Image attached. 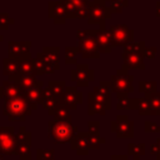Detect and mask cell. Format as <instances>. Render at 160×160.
Here are the masks:
<instances>
[{
    "label": "cell",
    "instance_id": "cell-1",
    "mask_svg": "<svg viewBox=\"0 0 160 160\" xmlns=\"http://www.w3.org/2000/svg\"><path fill=\"white\" fill-rule=\"evenodd\" d=\"M31 108L22 98V95L4 100L2 115L6 116L9 121H25L26 118L31 115Z\"/></svg>",
    "mask_w": 160,
    "mask_h": 160
},
{
    "label": "cell",
    "instance_id": "cell-2",
    "mask_svg": "<svg viewBox=\"0 0 160 160\" xmlns=\"http://www.w3.org/2000/svg\"><path fill=\"white\" fill-rule=\"evenodd\" d=\"M78 131V126L72 125L71 121L49 120L48 122V136L51 138L55 144H69Z\"/></svg>",
    "mask_w": 160,
    "mask_h": 160
},
{
    "label": "cell",
    "instance_id": "cell-3",
    "mask_svg": "<svg viewBox=\"0 0 160 160\" xmlns=\"http://www.w3.org/2000/svg\"><path fill=\"white\" fill-rule=\"evenodd\" d=\"M145 46L144 41H138V42H129L128 45L124 46L122 50V68L126 70L130 69H139L144 70L145 69V62H144V55H142V49Z\"/></svg>",
    "mask_w": 160,
    "mask_h": 160
},
{
    "label": "cell",
    "instance_id": "cell-4",
    "mask_svg": "<svg viewBox=\"0 0 160 160\" xmlns=\"http://www.w3.org/2000/svg\"><path fill=\"white\" fill-rule=\"evenodd\" d=\"M95 29L89 30H79L76 32L78 38V48L84 59H99L100 51L98 50L95 38H94Z\"/></svg>",
    "mask_w": 160,
    "mask_h": 160
},
{
    "label": "cell",
    "instance_id": "cell-5",
    "mask_svg": "<svg viewBox=\"0 0 160 160\" xmlns=\"http://www.w3.org/2000/svg\"><path fill=\"white\" fill-rule=\"evenodd\" d=\"M111 11L110 8L105 5L104 1L100 0H92L89 2V9H88V22L89 24H96L100 26H105V21L111 18Z\"/></svg>",
    "mask_w": 160,
    "mask_h": 160
},
{
    "label": "cell",
    "instance_id": "cell-6",
    "mask_svg": "<svg viewBox=\"0 0 160 160\" xmlns=\"http://www.w3.org/2000/svg\"><path fill=\"white\" fill-rule=\"evenodd\" d=\"M132 80L134 76L128 72L126 69L121 68L118 69L114 75L110 76V88L111 91L119 92V91H125V92H132L134 86H132Z\"/></svg>",
    "mask_w": 160,
    "mask_h": 160
},
{
    "label": "cell",
    "instance_id": "cell-7",
    "mask_svg": "<svg viewBox=\"0 0 160 160\" xmlns=\"http://www.w3.org/2000/svg\"><path fill=\"white\" fill-rule=\"evenodd\" d=\"M110 131L115 132L119 139L134 138V121L128 115H118L115 120L110 122Z\"/></svg>",
    "mask_w": 160,
    "mask_h": 160
},
{
    "label": "cell",
    "instance_id": "cell-8",
    "mask_svg": "<svg viewBox=\"0 0 160 160\" xmlns=\"http://www.w3.org/2000/svg\"><path fill=\"white\" fill-rule=\"evenodd\" d=\"M109 30L112 46H125L134 41V30H131L125 24H119L111 26Z\"/></svg>",
    "mask_w": 160,
    "mask_h": 160
},
{
    "label": "cell",
    "instance_id": "cell-9",
    "mask_svg": "<svg viewBox=\"0 0 160 160\" xmlns=\"http://www.w3.org/2000/svg\"><path fill=\"white\" fill-rule=\"evenodd\" d=\"M70 79L76 82L78 88H88L95 80V71L88 64H76L75 69L70 71Z\"/></svg>",
    "mask_w": 160,
    "mask_h": 160
},
{
    "label": "cell",
    "instance_id": "cell-10",
    "mask_svg": "<svg viewBox=\"0 0 160 160\" xmlns=\"http://www.w3.org/2000/svg\"><path fill=\"white\" fill-rule=\"evenodd\" d=\"M59 104L65 105L70 110H76L79 105L82 104V92L78 90V86H65L62 94L58 98Z\"/></svg>",
    "mask_w": 160,
    "mask_h": 160
},
{
    "label": "cell",
    "instance_id": "cell-11",
    "mask_svg": "<svg viewBox=\"0 0 160 160\" xmlns=\"http://www.w3.org/2000/svg\"><path fill=\"white\" fill-rule=\"evenodd\" d=\"M46 64L48 74H54L60 68V49L58 46H44L41 52H38Z\"/></svg>",
    "mask_w": 160,
    "mask_h": 160
},
{
    "label": "cell",
    "instance_id": "cell-12",
    "mask_svg": "<svg viewBox=\"0 0 160 160\" xmlns=\"http://www.w3.org/2000/svg\"><path fill=\"white\" fill-rule=\"evenodd\" d=\"M0 154L15 155V128L0 126Z\"/></svg>",
    "mask_w": 160,
    "mask_h": 160
},
{
    "label": "cell",
    "instance_id": "cell-13",
    "mask_svg": "<svg viewBox=\"0 0 160 160\" xmlns=\"http://www.w3.org/2000/svg\"><path fill=\"white\" fill-rule=\"evenodd\" d=\"M65 5L68 19H86L90 0H61Z\"/></svg>",
    "mask_w": 160,
    "mask_h": 160
},
{
    "label": "cell",
    "instance_id": "cell-14",
    "mask_svg": "<svg viewBox=\"0 0 160 160\" xmlns=\"http://www.w3.org/2000/svg\"><path fill=\"white\" fill-rule=\"evenodd\" d=\"M30 49H31V41H28V40H24V41H9L8 42L9 58H14V59H18L20 61L31 58Z\"/></svg>",
    "mask_w": 160,
    "mask_h": 160
},
{
    "label": "cell",
    "instance_id": "cell-15",
    "mask_svg": "<svg viewBox=\"0 0 160 160\" xmlns=\"http://www.w3.org/2000/svg\"><path fill=\"white\" fill-rule=\"evenodd\" d=\"M94 38H95V42H96V46H98V50L100 51V54L101 52L102 54L111 52L112 44H111L109 30L105 26H100L99 29H95Z\"/></svg>",
    "mask_w": 160,
    "mask_h": 160
},
{
    "label": "cell",
    "instance_id": "cell-16",
    "mask_svg": "<svg viewBox=\"0 0 160 160\" xmlns=\"http://www.w3.org/2000/svg\"><path fill=\"white\" fill-rule=\"evenodd\" d=\"M110 110L106 105V102L98 96L94 91H89L88 92V114L90 116L92 115H105L106 111Z\"/></svg>",
    "mask_w": 160,
    "mask_h": 160
},
{
    "label": "cell",
    "instance_id": "cell-17",
    "mask_svg": "<svg viewBox=\"0 0 160 160\" xmlns=\"http://www.w3.org/2000/svg\"><path fill=\"white\" fill-rule=\"evenodd\" d=\"M2 75L6 76L10 81L18 82L21 74H20V60L14 58H5L2 59Z\"/></svg>",
    "mask_w": 160,
    "mask_h": 160
},
{
    "label": "cell",
    "instance_id": "cell-18",
    "mask_svg": "<svg viewBox=\"0 0 160 160\" xmlns=\"http://www.w3.org/2000/svg\"><path fill=\"white\" fill-rule=\"evenodd\" d=\"M70 144V148L72 150H75V152L78 155H88L89 154V144H88V131H78L71 141L69 142Z\"/></svg>",
    "mask_w": 160,
    "mask_h": 160
},
{
    "label": "cell",
    "instance_id": "cell-19",
    "mask_svg": "<svg viewBox=\"0 0 160 160\" xmlns=\"http://www.w3.org/2000/svg\"><path fill=\"white\" fill-rule=\"evenodd\" d=\"M49 18H51L55 24H65L68 20V12L61 0L49 2Z\"/></svg>",
    "mask_w": 160,
    "mask_h": 160
},
{
    "label": "cell",
    "instance_id": "cell-20",
    "mask_svg": "<svg viewBox=\"0 0 160 160\" xmlns=\"http://www.w3.org/2000/svg\"><path fill=\"white\" fill-rule=\"evenodd\" d=\"M21 95L26 100V102L29 104L31 110H36L42 102V88L41 86L24 90V91H21Z\"/></svg>",
    "mask_w": 160,
    "mask_h": 160
},
{
    "label": "cell",
    "instance_id": "cell-21",
    "mask_svg": "<svg viewBox=\"0 0 160 160\" xmlns=\"http://www.w3.org/2000/svg\"><path fill=\"white\" fill-rule=\"evenodd\" d=\"M21 95V89L18 82L10 81V80H4L1 86H0V99L6 100V99H14Z\"/></svg>",
    "mask_w": 160,
    "mask_h": 160
},
{
    "label": "cell",
    "instance_id": "cell-22",
    "mask_svg": "<svg viewBox=\"0 0 160 160\" xmlns=\"http://www.w3.org/2000/svg\"><path fill=\"white\" fill-rule=\"evenodd\" d=\"M42 108L45 110H48V114L51 116L54 110L56 109V106L59 105V100L58 98L54 95V92L50 90L49 86H46L45 89L42 88V102H41Z\"/></svg>",
    "mask_w": 160,
    "mask_h": 160
},
{
    "label": "cell",
    "instance_id": "cell-23",
    "mask_svg": "<svg viewBox=\"0 0 160 160\" xmlns=\"http://www.w3.org/2000/svg\"><path fill=\"white\" fill-rule=\"evenodd\" d=\"M116 98H118V104H116L118 110H128V109L136 110L138 99L136 98H130L129 92L119 91V92H116Z\"/></svg>",
    "mask_w": 160,
    "mask_h": 160
},
{
    "label": "cell",
    "instance_id": "cell-24",
    "mask_svg": "<svg viewBox=\"0 0 160 160\" xmlns=\"http://www.w3.org/2000/svg\"><path fill=\"white\" fill-rule=\"evenodd\" d=\"M92 91L100 96L108 105V108H111V88H110V81H100L99 85H96Z\"/></svg>",
    "mask_w": 160,
    "mask_h": 160
},
{
    "label": "cell",
    "instance_id": "cell-25",
    "mask_svg": "<svg viewBox=\"0 0 160 160\" xmlns=\"http://www.w3.org/2000/svg\"><path fill=\"white\" fill-rule=\"evenodd\" d=\"M18 84H19L21 91L31 89V88H36V86L44 88V82L41 80H39L36 75H21Z\"/></svg>",
    "mask_w": 160,
    "mask_h": 160
},
{
    "label": "cell",
    "instance_id": "cell-26",
    "mask_svg": "<svg viewBox=\"0 0 160 160\" xmlns=\"http://www.w3.org/2000/svg\"><path fill=\"white\" fill-rule=\"evenodd\" d=\"M15 155L20 160H31V142H16Z\"/></svg>",
    "mask_w": 160,
    "mask_h": 160
},
{
    "label": "cell",
    "instance_id": "cell-27",
    "mask_svg": "<svg viewBox=\"0 0 160 160\" xmlns=\"http://www.w3.org/2000/svg\"><path fill=\"white\" fill-rule=\"evenodd\" d=\"M128 155L132 160H140L142 155H145V144L144 142H129L128 144Z\"/></svg>",
    "mask_w": 160,
    "mask_h": 160
},
{
    "label": "cell",
    "instance_id": "cell-28",
    "mask_svg": "<svg viewBox=\"0 0 160 160\" xmlns=\"http://www.w3.org/2000/svg\"><path fill=\"white\" fill-rule=\"evenodd\" d=\"M54 120L56 121H66V122H70L71 121V115H70V109L66 108L65 105H61L59 104L56 106V109L54 110L52 115Z\"/></svg>",
    "mask_w": 160,
    "mask_h": 160
},
{
    "label": "cell",
    "instance_id": "cell-29",
    "mask_svg": "<svg viewBox=\"0 0 160 160\" xmlns=\"http://www.w3.org/2000/svg\"><path fill=\"white\" fill-rule=\"evenodd\" d=\"M136 110H138L139 115H141V116L154 115V111H152L151 104H150V101H149V99H148L146 96H144V98H141V99H138Z\"/></svg>",
    "mask_w": 160,
    "mask_h": 160
},
{
    "label": "cell",
    "instance_id": "cell-30",
    "mask_svg": "<svg viewBox=\"0 0 160 160\" xmlns=\"http://www.w3.org/2000/svg\"><path fill=\"white\" fill-rule=\"evenodd\" d=\"M80 54L78 46H66L65 48V64L66 65H76V56Z\"/></svg>",
    "mask_w": 160,
    "mask_h": 160
},
{
    "label": "cell",
    "instance_id": "cell-31",
    "mask_svg": "<svg viewBox=\"0 0 160 160\" xmlns=\"http://www.w3.org/2000/svg\"><path fill=\"white\" fill-rule=\"evenodd\" d=\"M20 74L21 75H36V70H35V66H34L32 58H29V59H25V60L20 61Z\"/></svg>",
    "mask_w": 160,
    "mask_h": 160
},
{
    "label": "cell",
    "instance_id": "cell-32",
    "mask_svg": "<svg viewBox=\"0 0 160 160\" xmlns=\"http://www.w3.org/2000/svg\"><path fill=\"white\" fill-rule=\"evenodd\" d=\"M145 96L149 99V101H150V104H151L154 115L160 116V91L156 90V91H154V92L145 94Z\"/></svg>",
    "mask_w": 160,
    "mask_h": 160
},
{
    "label": "cell",
    "instance_id": "cell-33",
    "mask_svg": "<svg viewBox=\"0 0 160 160\" xmlns=\"http://www.w3.org/2000/svg\"><path fill=\"white\" fill-rule=\"evenodd\" d=\"M105 142H106V139L101 138L100 134H89L88 132V144H89L90 150H98L100 148V145H102Z\"/></svg>",
    "mask_w": 160,
    "mask_h": 160
},
{
    "label": "cell",
    "instance_id": "cell-34",
    "mask_svg": "<svg viewBox=\"0 0 160 160\" xmlns=\"http://www.w3.org/2000/svg\"><path fill=\"white\" fill-rule=\"evenodd\" d=\"M158 90V82L155 80H141L139 82V91L145 94H150Z\"/></svg>",
    "mask_w": 160,
    "mask_h": 160
},
{
    "label": "cell",
    "instance_id": "cell-35",
    "mask_svg": "<svg viewBox=\"0 0 160 160\" xmlns=\"http://www.w3.org/2000/svg\"><path fill=\"white\" fill-rule=\"evenodd\" d=\"M48 86H49L50 90L54 92V95H55L56 98H59V96L62 94V91H64V89H65V86H66V82H65L64 80H50V81L48 82Z\"/></svg>",
    "mask_w": 160,
    "mask_h": 160
},
{
    "label": "cell",
    "instance_id": "cell-36",
    "mask_svg": "<svg viewBox=\"0 0 160 160\" xmlns=\"http://www.w3.org/2000/svg\"><path fill=\"white\" fill-rule=\"evenodd\" d=\"M36 160H55V151L52 149H38Z\"/></svg>",
    "mask_w": 160,
    "mask_h": 160
},
{
    "label": "cell",
    "instance_id": "cell-37",
    "mask_svg": "<svg viewBox=\"0 0 160 160\" xmlns=\"http://www.w3.org/2000/svg\"><path fill=\"white\" fill-rule=\"evenodd\" d=\"M128 0H111L110 1V11L114 12H121L124 8L128 6Z\"/></svg>",
    "mask_w": 160,
    "mask_h": 160
},
{
    "label": "cell",
    "instance_id": "cell-38",
    "mask_svg": "<svg viewBox=\"0 0 160 160\" xmlns=\"http://www.w3.org/2000/svg\"><path fill=\"white\" fill-rule=\"evenodd\" d=\"M15 20L10 18L9 14L6 12H0V30H8L10 25H12Z\"/></svg>",
    "mask_w": 160,
    "mask_h": 160
},
{
    "label": "cell",
    "instance_id": "cell-39",
    "mask_svg": "<svg viewBox=\"0 0 160 160\" xmlns=\"http://www.w3.org/2000/svg\"><path fill=\"white\" fill-rule=\"evenodd\" d=\"M88 132L89 134H100V121L89 120L88 121Z\"/></svg>",
    "mask_w": 160,
    "mask_h": 160
},
{
    "label": "cell",
    "instance_id": "cell-40",
    "mask_svg": "<svg viewBox=\"0 0 160 160\" xmlns=\"http://www.w3.org/2000/svg\"><path fill=\"white\" fill-rule=\"evenodd\" d=\"M144 131L145 132H160V125H158L152 121H145L144 122Z\"/></svg>",
    "mask_w": 160,
    "mask_h": 160
},
{
    "label": "cell",
    "instance_id": "cell-41",
    "mask_svg": "<svg viewBox=\"0 0 160 160\" xmlns=\"http://www.w3.org/2000/svg\"><path fill=\"white\" fill-rule=\"evenodd\" d=\"M150 151L156 158V160H160V138H158L155 140V142H152L150 145Z\"/></svg>",
    "mask_w": 160,
    "mask_h": 160
},
{
    "label": "cell",
    "instance_id": "cell-42",
    "mask_svg": "<svg viewBox=\"0 0 160 160\" xmlns=\"http://www.w3.org/2000/svg\"><path fill=\"white\" fill-rule=\"evenodd\" d=\"M156 52H158V49L155 46H146L145 45L142 49V55H144V58H148V59H152L156 55Z\"/></svg>",
    "mask_w": 160,
    "mask_h": 160
},
{
    "label": "cell",
    "instance_id": "cell-43",
    "mask_svg": "<svg viewBox=\"0 0 160 160\" xmlns=\"http://www.w3.org/2000/svg\"><path fill=\"white\" fill-rule=\"evenodd\" d=\"M110 160H132L129 158V155H122V154H112L110 156Z\"/></svg>",
    "mask_w": 160,
    "mask_h": 160
},
{
    "label": "cell",
    "instance_id": "cell-44",
    "mask_svg": "<svg viewBox=\"0 0 160 160\" xmlns=\"http://www.w3.org/2000/svg\"><path fill=\"white\" fill-rule=\"evenodd\" d=\"M156 15L160 18V1L156 2Z\"/></svg>",
    "mask_w": 160,
    "mask_h": 160
},
{
    "label": "cell",
    "instance_id": "cell-45",
    "mask_svg": "<svg viewBox=\"0 0 160 160\" xmlns=\"http://www.w3.org/2000/svg\"><path fill=\"white\" fill-rule=\"evenodd\" d=\"M2 40H4V36H2V35H0V42H1Z\"/></svg>",
    "mask_w": 160,
    "mask_h": 160
},
{
    "label": "cell",
    "instance_id": "cell-46",
    "mask_svg": "<svg viewBox=\"0 0 160 160\" xmlns=\"http://www.w3.org/2000/svg\"><path fill=\"white\" fill-rule=\"evenodd\" d=\"M0 160H4V158H2V154H0Z\"/></svg>",
    "mask_w": 160,
    "mask_h": 160
},
{
    "label": "cell",
    "instance_id": "cell-47",
    "mask_svg": "<svg viewBox=\"0 0 160 160\" xmlns=\"http://www.w3.org/2000/svg\"><path fill=\"white\" fill-rule=\"evenodd\" d=\"M100 1H104V2H106V1H111V0H100Z\"/></svg>",
    "mask_w": 160,
    "mask_h": 160
}]
</instances>
